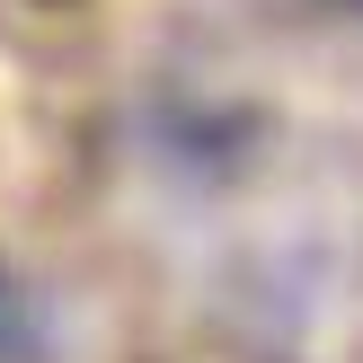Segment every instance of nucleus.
Returning a JSON list of instances; mask_svg holds the SVG:
<instances>
[{"label":"nucleus","mask_w":363,"mask_h":363,"mask_svg":"<svg viewBox=\"0 0 363 363\" xmlns=\"http://www.w3.org/2000/svg\"><path fill=\"white\" fill-rule=\"evenodd\" d=\"M337 9H354V18H363V0H337Z\"/></svg>","instance_id":"obj_1"}]
</instances>
